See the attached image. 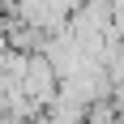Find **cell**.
<instances>
[{"mask_svg": "<svg viewBox=\"0 0 124 124\" xmlns=\"http://www.w3.org/2000/svg\"><path fill=\"white\" fill-rule=\"evenodd\" d=\"M26 124H51V120H47V111H39V116H30Z\"/></svg>", "mask_w": 124, "mask_h": 124, "instance_id": "7a4b0ae2", "label": "cell"}, {"mask_svg": "<svg viewBox=\"0 0 124 124\" xmlns=\"http://www.w3.org/2000/svg\"><path fill=\"white\" fill-rule=\"evenodd\" d=\"M86 124H120V111H116V103H94V107H90L86 111Z\"/></svg>", "mask_w": 124, "mask_h": 124, "instance_id": "6da1fadb", "label": "cell"}]
</instances>
